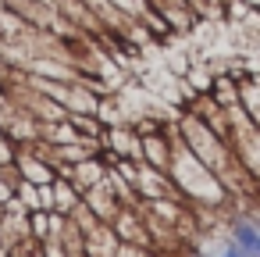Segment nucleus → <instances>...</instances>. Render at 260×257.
<instances>
[{"label":"nucleus","instance_id":"f257e3e1","mask_svg":"<svg viewBox=\"0 0 260 257\" xmlns=\"http://www.w3.org/2000/svg\"><path fill=\"white\" fill-rule=\"evenodd\" d=\"M171 175H175V186L182 189V193H189L192 200H207V204H214L217 196H221V186H217V179H214V172L185 147V143H178L175 150H171Z\"/></svg>","mask_w":260,"mask_h":257},{"label":"nucleus","instance_id":"f03ea898","mask_svg":"<svg viewBox=\"0 0 260 257\" xmlns=\"http://www.w3.org/2000/svg\"><path fill=\"white\" fill-rule=\"evenodd\" d=\"M182 139H185V147L210 168V172H221V157H224V150H221V139L203 125V122H196V118H189L185 125H182Z\"/></svg>","mask_w":260,"mask_h":257},{"label":"nucleus","instance_id":"7ed1b4c3","mask_svg":"<svg viewBox=\"0 0 260 257\" xmlns=\"http://www.w3.org/2000/svg\"><path fill=\"white\" fill-rule=\"evenodd\" d=\"M82 204L100 218V221H114L118 218V211L125 207V200H121V193L114 189V182H111V175L104 179V182H96V186H89L86 193H82Z\"/></svg>","mask_w":260,"mask_h":257},{"label":"nucleus","instance_id":"20e7f679","mask_svg":"<svg viewBox=\"0 0 260 257\" xmlns=\"http://www.w3.org/2000/svg\"><path fill=\"white\" fill-rule=\"evenodd\" d=\"M121 239L111 221H96L82 232V257H118Z\"/></svg>","mask_w":260,"mask_h":257},{"label":"nucleus","instance_id":"39448f33","mask_svg":"<svg viewBox=\"0 0 260 257\" xmlns=\"http://www.w3.org/2000/svg\"><path fill=\"white\" fill-rule=\"evenodd\" d=\"M79 207H82V189H79L68 175H57V179H54V211L72 218Z\"/></svg>","mask_w":260,"mask_h":257},{"label":"nucleus","instance_id":"423d86ee","mask_svg":"<svg viewBox=\"0 0 260 257\" xmlns=\"http://www.w3.org/2000/svg\"><path fill=\"white\" fill-rule=\"evenodd\" d=\"M111 225H114V232H118V239H121V243H128V246H146V236H143V232H146V225L132 214V207H121V211H118V218H114Z\"/></svg>","mask_w":260,"mask_h":257},{"label":"nucleus","instance_id":"0eeeda50","mask_svg":"<svg viewBox=\"0 0 260 257\" xmlns=\"http://www.w3.org/2000/svg\"><path fill=\"white\" fill-rule=\"evenodd\" d=\"M25 236H32V229H29V211H25V207L8 211L4 221H0V239L8 243V250H11L18 239H25Z\"/></svg>","mask_w":260,"mask_h":257},{"label":"nucleus","instance_id":"6e6552de","mask_svg":"<svg viewBox=\"0 0 260 257\" xmlns=\"http://www.w3.org/2000/svg\"><path fill=\"white\" fill-rule=\"evenodd\" d=\"M232 239H235L249 257H260V225H256V221L235 218V225H232Z\"/></svg>","mask_w":260,"mask_h":257},{"label":"nucleus","instance_id":"1a4fd4ad","mask_svg":"<svg viewBox=\"0 0 260 257\" xmlns=\"http://www.w3.org/2000/svg\"><path fill=\"white\" fill-rule=\"evenodd\" d=\"M171 150H175V147H168L164 136H146V139H143V161L153 164V168H160V172H168V164H171Z\"/></svg>","mask_w":260,"mask_h":257},{"label":"nucleus","instance_id":"9d476101","mask_svg":"<svg viewBox=\"0 0 260 257\" xmlns=\"http://www.w3.org/2000/svg\"><path fill=\"white\" fill-rule=\"evenodd\" d=\"M8 257H47V239L25 236V239H18V243L8 250Z\"/></svg>","mask_w":260,"mask_h":257},{"label":"nucleus","instance_id":"9b49d317","mask_svg":"<svg viewBox=\"0 0 260 257\" xmlns=\"http://www.w3.org/2000/svg\"><path fill=\"white\" fill-rule=\"evenodd\" d=\"M50 218H54V211H43V207L29 211V229H32V236L50 239Z\"/></svg>","mask_w":260,"mask_h":257},{"label":"nucleus","instance_id":"f8f14e48","mask_svg":"<svg viewBox=\"0 0 260 257\" xmlns=\"http://www.w3.org/2000/svg\"><path fill=\"white\" fill-rule=\"evenodd\" d=\"M15 150H18V147H15V143L4 136V129H0V164H4V161H11V157H15Z\"/></svg>","mask_w":260,"mask_h":257},{"label":"nucleus","instance_id":"ddd939ff","mask_svg":"<svg viewBox=\"0 0 260 257\" xmlns=\"http://www.w3.org/2000/svg\"><path fill=\"white\" fill-rule=\"evenodd\" d=\"M221 257H249V253H246L235 239H228V243H224V250H221Z\"/></svg>","mask_w":260,"mask_h":257},{"label":"nucleus","instance_id":"4468645a","mask_svg":"<svg viewBox=\"0 0 260 257\" xmlns=\"http://www.w3.org/2000/svg\"><path fill=\"white\" fill-rule=\"evenodd\" d=\"M0 257H8V243L4 239H0Z\"/></svg>","mask_w":260,"mask_h":257},{"label":"nucleus","instance_id":"2eb2a0df","mask_svg":"<svg viewBox=\"0 0 260 257\" xmlns=\"http://www.w3.org/2000/svg\"><path fill=\"white\" fill-rule=\"evenodd\" d=\"M253 221H256V225H260V218H253Z\"/></svg>","mask_w":260,"mask_h":257}]
</instances>
